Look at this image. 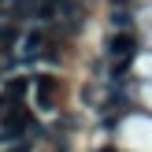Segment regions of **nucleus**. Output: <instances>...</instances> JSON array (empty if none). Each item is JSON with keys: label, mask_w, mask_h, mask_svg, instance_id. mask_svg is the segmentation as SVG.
Wrapping results in <instances>:
<instances>
[{"label": "nucleus", "mask_w": 152, "mask_h": 152, "mask_svg": "<svg viewBox=\"0 0 152 152\" xmlns=\"http://www.w3.org/2000/svg\"><path fill=\"white\" fill-rule=\"evenodd\" d=\"M26 130H34V119H30V111L11 108V111H4V115H0V141H7V137H22Z\"/></svg>", "instance_id": "obj_1"}, {"label": "nucleus", "mask_w": 152, "mask_h": 152, "mask_svg": "<svg viewBox=\"0 0 152 152\" xmlns=\"http://www.w3.org/2000/svg\"><path fill=\"white\" fill-rule=\"evenodd\" d=\"M134 52H137V41H134V34H115L108 41V56L115 59V63H130Z\"/></svg>", "instance_id": "obj_2"}, {"label": "nucleus", "mask_w": 152, "mask_h": 152, "mask_svg": "<svg viewBox=\"0 0 152 152\" xmlns=\"http://www.w3.org/2000/svg\"><path fill=\"white\" fill-rule=\"evenodd\" d=\"M37 56H45V34H26L22 37V45H19V52H15V59H19V63H34Z\"/></svg>", "instance_id": "obj_3"}, {"label": "nucleus", "mask_w": 152, "mask_h": 152, "mask_svg": "<svg viewBox=\"0 0 152 152\" xmlns=\"http://www.w3.org/2000/svg\"><path fill=\"white\" fill-rule=\"evenodd\" d=\"M71 0H45V4H41V11H37V15H41V19H63V15L67 11H71Z\"/></svg>", "instance_id": "obj_4"}, {"label": "nucleus", "mask_w": 152, "mask_h": 152, "mask_svg": "<svg viewBox=\"0 0 152 152\" xmlns=\"http://www.w3.org/2000/svg\"><path fill=\"white\" fill-rule=\"evenodd\" d=\"M52 96H56V82H41V86H37V108H52V104H56V100H52Z\"/></svg>", "instance_id": "obj_5"}, {"label": "nucleus", "mask_w": 152, "mask_h": 152, "mask_svg": "<svg viewBox=\"0 0 152 152\" xmlns=\"http://www.w3.org/2000/svg\"><path fill=\"white\" fill-rule=\"evenodd\" d=\"M115 4H123V0H115Z\"/></svg>", "instance_id": "obj_6"}]
</instances>
